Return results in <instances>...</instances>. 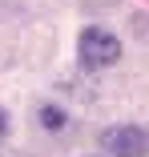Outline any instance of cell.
<instances>
[{
	"instance_id": "6da1fadb",
	"label": "cell",
	"mask_w": 149,
	"mask_h": 157,
	"mask_svg": "<svg viewBox=\"0 0 149 157\" xmlns=\"http://www.w3.org/2000/svg\"><path fill=\"white\" fill-rule=\"evenodd\" d=\"M77 60H81V69H109V65L121 60V40L109 28H81Z\"/></svg>"
},
{
	"instance_id": "7a4b0ae2",
	"label": "cell",
	"mask_w": 149,
	"mask_h": 157,
	"mask_svg": "<svg viewBox=\"0 0 149 157\" xmlns=\"http://www.w3.org/2000/svg\"><path fill=\"white\" fill-rule=\"evenodd\" d=\"M101 149L109 157H149V133L141 125H113L101 133Z\"/></svg>"
},
{
	"instance_id": "3957f363",
	"label": "cell",
	"mask_w": 149,
	"mask_h": 157,
	"mask_svg": "<svg viewBox=\"0 0 149 157\" xmlns=\"http://www.w3.org/2000/svg\"><path fill=\"white\" fill-rule=\"evenodd\" d=\"M40 125H44V129H52V133L65 129V113L56 109V105H44V109H40Z\"/></svg>"
},
{
	"instance_id": "277c9868",
	"label": "cell",
	"mask_w": 149,
	"mask_h": 157,
	"mask_svg": "<svg viewBox=\"0 0 149 157\" xmlns=\"http://www.w3.org/2000/svg\"><path fill=\"white\" fill-rule=\"evenodd\" d=\"M4 137H8V113L0 109V141H4Z\"/></svg>"
}]
</instances>
